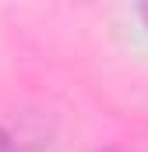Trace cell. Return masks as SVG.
<instances>
[{"label": "cell", "mask_w": 148, "mask_h": 152, "mask_svg": "<svg viewBox=\"0 0 148 152\" xmlns=\"http://www.w3.org/2000/svg\"><path fill=\"white\" fill-rule=\"evenodd\" d=\"M0 152H18V145H14V138H11L7 131H0Z\"/></svg>", "instance_id": "1"}, {"label": "cell", "mask_w": 148, "mask_h": 152, "mask_svg": "<svg viewBox=\"0 0 148 152\" xmlns=\"http://www.w3.org/2000/svg\"><path fill=\"white\" fill-rule=\"evenodd\" d=\"M138 14L145 18V25H148V4H141V7H138Z\"/></svg>", "instance_id": "2"}, {"label": "cell", "mask_w": 148, "mask_h": 152, "mask_svg": "<svg viewBox=\"0 0 148 152\" xmlns=\"http://www.w3.org/2000/svg\"><path fill=\"white\" fill-rule=\"evenodd\" d=\"M102 152H131V149H102Z\"/></svg>", "instance_id": "3"}]
</instances>
